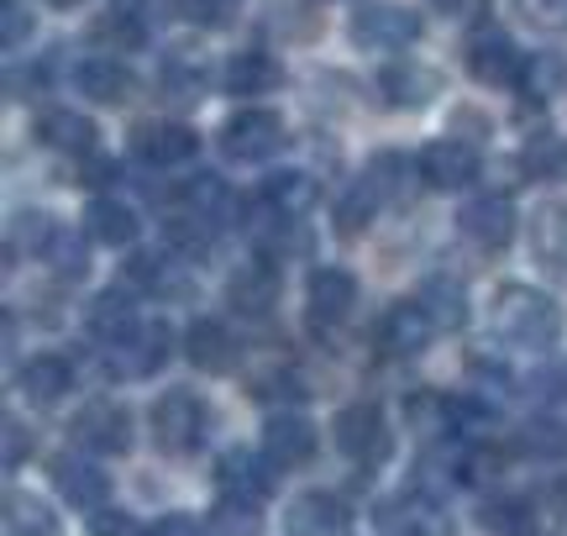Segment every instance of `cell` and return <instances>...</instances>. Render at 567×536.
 I'll use <instances>...</instances> for the list:
<instances>
[{
  "label": "cell",
  "mask_w": 567,
  "mask_h": 536,
  "mask_svg": "<svg viewBox=\"0 0 567 536\" xmlns=\"http://www.w3.org/2000/svg\"><path fill=\"white\" fill-rule=\"evenodd\" d=\"M494 327L520 348H551L563 337V306L530 285H505L494 295Z\"/></svg>",
  "instance_id": "cell-1"
},
{
  "label": "cell",
  "mask_w": 567,
  "mask_h": 536,
  "mask_svg": "<svg viewBox=\"0 0 567 536\" xmlns=\"http://www.w3.org/2000/svg\"><path fill=\"white\" fill-rule=\"evenodd\" d=\"M284 143H289V126L279 111H264V105H247L221 126V153L237 164H264Z\"/></svg>",
  "instance_id": "cell-2"
},
{
  "label": "cell",
  "mask_w": 567,
  "mask_h": 536,
  "mask_svg": "<svg viewBox=\"0 0 567 536\" xmlns=\"http://www.w3.org/2000/svg\"><path fill=\"white\" fill-rule=\"evenodd\" d=\"M421 38V17L410 6H394V0H368L352 11V42L358 48H379V53H400Z\"/></svg>",
  "instance_id": "cell-3"
},
{
  "label": "cell",
  "mask_w": 567,
  "mask_h": 536,
  "mask_svg": "<svg viewBox=\"0 0 567 536\" xmlns=\"http://www.w3.org/2000/svg\"><path fill=\"white\" fill-rule=\"evenodd\" d=\"M205 436V405L195 400L189 390H168L153 405V442H158V453H195Z\"/></svg>",
  "instance_id": "cell-4"
},
{
  "label": "cell",
  "mask_w": 567,
  "mask_h": 536,
  "mask_svg": "<svg viewBox=\"0 0 567 536\" xmlns=\"http://www.w3.org/2000/svg\"><path fill=\"white\" fill-rule=\"evenodd\" d=\"M337 447H342L352 463H384L389 447H394V436H389V421L384 411L373 405V400H358V405H347L337 415Z\"/></svg>",
  "instance_id": "cell-5"
},
{
  "label": "cell",
  "mask_w": 567,
  "mask_h": 536,
  "mask_svg": "<svg viewBox=\"0 0 567 536\" xmlns=\"http://www.w3.org/2000/svg\"><path fill=\"white\" fill-rule=\"evenodd\" d=\"M379 526L389 536H457V520L446 516L442 499H431L425 489H405L379 505Z\"/></svg>",
  "instance_id": "cell-6"
},
{
  "label": "cell",
  "mask_w": 567,
  "mask_h": 536,
  "mask_svg": "<svg viewBox=\"0 0 567 536\" xmlns=\"http://www.w3.org/2000/svg\"><path fill=\"white\" fill-rule=\"evenodd\" d=\"M467 69H473V80L478 84H515L526 74V53L509 42V32L499 27H478L473 38H467Z\"/></svg>",
  "instance_id": "cell-7"
},
{
  "label": "cell",
  "mask_w": 567,
  "mask_h": 536,
  "mask_svg": "<svg viewBox=\"0 0 567 536\" xmlns=\"http://www.w3.org/2000/svg\"><path fill=\"white\" fill-rule=\"evenodd\" d=\"M457 231H463L473 248L505 252V248H509V237H515V210H509V200H499V195L467 200V206L457 210Z\"/></svg>",
  "instance_id": "cell-8"
},
{
  "label": "cell",
  "mask_w": 567,
  "mask_h": 536,
  "mask_svg": "<svg viewBox=\"0 0 567 536\" xmlns=\"http://www.w3.org/2000/svg\"><path fill=\"white\" fill-rule=\"evenodd\" d=\"M305 306H310V321L316 327H337L352 316L358 306V279L347 268H316L310 285H305Z\"/></svg>",
  "instance_id": "cell-9"
},
{
  "label": "cell",
  "mask_w": 567,
  "mask_h": 536,
  "mask_svg": "<svg viewBox=\"0 0 567 536\" xmlns=\"http://www.w3.org/2000/svg\"><path fill=\"white\" fill-rule=\"evenodd\" d=\"M74 432H80L84 447L116 457L132 447V415H126L116 400H90V405L74 415Z\"/></svg>",
  "instance_id": "cell-10"
},
{
  "label": "cell",
  "mask_w": 567,
  "mask_h": 536,
  "mask_svg": "<svg viewBox=\"0 0 567 536\" xmlns=\"http://www.w3.org/2000/svg\"><path fill=\"white\" fill-rule=\"evenodd\" d=\"M421 179L431 189H463L478 179V153L473 143H457V137H446V143H425L421 147Z\"/></svg>",
  "instance_id": "cell-11"
},
{
  "label": "cell",
  "mask_w": 567,
  "mask_h": 536,
  "mask_svg": "<svg viewBox=\"0 0 567 536\" xmlns=\"http://www.w3.org/2000/svg\"><path fill=\"white\" fill-rule=\"evenodd\" d=\"M84 321H90V337H95L105 352H116V348H126V342H137L142 327H147V321L137 316V306L126 300L122 289H105L101 300L90 306V316H84Z\"/></svg>",
  "instance_id": "cell-12"
},
{
  "label": "cell",
  "mask_w": 567,
  "mask_h": 536,
  "mask_svg": "<svg viewBox=\"0 0 567 536\" xmlns=\"http://www.w3.org/2000/svg\"><path fill=\"white\" fill-rule=\"evenodd\" d=\"M431 331H436V321H431V310H425L421 300H394V306L384 310V321H379V342H384L389 352L410 358V352H425Z\"/></svg>",
  "instance_id": "cell-13"
},
{
  "label": "cell",
  "mask_w": 567,
  "mask_h": 536,
  "mask_svg": "<svg viewBox=\"0 0 567 536\" xmlns=\"http://www.w3.org/2000/svg\"><path fill=\"white\" fill-rule=\"evenodd\" d=\"M264 457L274 468H300L316 457V426L305 415H274L264 426Z\"/></svg>",
  "instance_id": "cell-14"
},
{
  "label": "cell",
  "mask_w": 567,
  "mask_h": 536,
  "mask_svg": "<svg viewBox=\"0 0 567 536\" xmlns=\"http://www.w3.org/2000/svg\"><path fill=\"white\" fill-rule=\"evenodd\" d=\"M53 484H59V495L69 505H80V511H101L105 499H111V474H101L95 463H84V457L63 453L53 463Z\"/></svg>",
  "instance_id": "cell-15"
},
{
  "label": "cell",
  "mask_w": 567,
  "mask_h": 536,
  "mask_svg": "<svg viewBox=\"0 0 567 536\" xmlns=\"http://www.w3.org/2000/svg\"><path fill=\"white\" fill-rule=\"evenodd\" d=\"M17 390L27 394L32 405H59L63 394L74 390V369H69V358H59V352H38V358L21 363Z\"/></svg>",
  "instance_id": "cell-16"
},
{
  "label": "cell",
  "mask_w": 567,
  "mask_h": 536,
  "mask_svg": "<svg viewBox=\"0 0 567 536\" xmlns=\"http://www.w3.org/2000/svg\"><path fill=\"white\" fill-rule=\"evenodd\" d=\"M274 463L268 457H252V453H226L216 463V484H221V495H237V499H252V505H264L274 495V474H268Z\"/></svg>",
  "instance_id": "cell-17"
},
{
  "label": "cell",
  "mask_w": 567,
  "mask_h": 536,
  "mask_svg": "<svg viewBox=\"0 0 567 536\" xmlns=\"http://www.w3.org/2000/svg\"><path fill=\"white\" fill-rule=\"evenodd\" d=\"M137 153L147 164L174 168V164H189V158L200 153V137L179 122H142L137 126Z\"/></svg>",
  "instance_id": "cell-18"
},
{
  "label": "cell",
  "mask_w": 567,
  "mask_h": 536,
  "mask_svg": "<svg viewBox=\"0 0 567 536\" xmlns=\"http://www.w3.org/2000/svg\"><path fill=\"white\" fill-rule=\"evenodd\" d=\"M74 84H80V95H90V101H101V105H122V101H132V90H137L132 69H126L122 59H105V53L84 59L80 69H74Z\"/></svg>",
  "instance_id": "cell-19"
},
{
  "label": "cell",
  "mask_w": 567,
  "mask_h": 536,
  "mask_svg": "<svg viewBox=\"0 0 567 536\" xmlns=\"http://www.w3.org/2000/svg\"><path fill=\"white\" fill-rule=\"evenodd\" d=\"M379 90L389 95V105L421 111V105H431V95H442V74L425 69V63H389L379 74Z\"/></svg>",
  "instance_id": "cell-20"
},
{
  "label": "cell",
  "mask_w": 567,
  "mask_h": 536,
  "mask_svg": "<svg viewBox=\"0 0 567 536\" xmlns=\"http://www.w3.org/2000/svg\"><path fill=\"white\" fill-rule=\"evenodd\" d=\"M184 358L205 373H231L237 369V342H231V331L221 321H195V327L184 331Z\"/></svg>",
  "instance_id": "cell-21"
},
{
  "label": "cell",
  "mask_w": 567,
  "mask_h": 536,
  "mask_svg": "<svg viewBox=\"0 0 567 536\" xmlns=\"http://www.w3.org/2000/svg\"><path fill=\"white\" fill-rule=\"evenodd\" d=\"M226 300H231V310H243V316H268V306L279 300V268L268 264V258L237 268L231 285H226Z\"/></svg>",
  "instance_id": "cell-22"
},
{
  "label": "cell",
  "mask_w": 567,
  "mask_h": 536,
  "mask_svg": "<svg viewBox=\"0 0 567 536\" xmlns=\"http://www.w3.org/2000/svg\"><path fill=\"white\" fill-rule=\"evenodd\" d=\"M289 536H342L347 526V511L337 495H326V489H310L289 505V516H284Z\"/></svg>",
  "instance_id": "cell-23"
},
{
  "label": "cell",
  "mask_w": 567,
  "mask_h": 536,
  "mask_svg": "<svg viewBox=\"0 0 567 536\" xmlns=\"http://www.w3.org/2000/svg\"><path fill=\"white\" fill-rule=\"evenodd\" d=\"M226 95H268V90H279L284 84V69L274 53H258V48H247L237 59L226 63Z\"/></svg>",
  "instance_id": "cell-24"
},
{
  "label": "cell",
  "mask_w": 567,
  "mask_h": 536,
  "mask_svg": "<svg viewBox=\"0 0 567 536\" xmlns=\"http://www.w3.org/2000/svg\"><path fill=\"white\" fill-rule=\"evenodd\" d=\"M84 231L95 243H105V248H126V243H137V216H132V206L101 195V200H90V210H84Z\"/></svg>",
  "instance_id": "cell-25"
},
{
  "label": "cell",
  "mask_w": 567,
  "mask_h": 536,
  "mask_svg": "<svg viewBox=\"0 0 567 536\" xmlns=\"http://www.w3.org/2000/svg\"><path fill=\"white\" fill-rule=\"evenodd\" d=\"M38 137L48 147H59V153H95V122L80 116V111H48L38 122Z\"/></svg>",
  "instance_id": "cell-26"
},
{
  "label": "cell",
  "mask_w": 567,
  "mask_h": 536,
  "mask_svg": "<svg viewBox=\"0 0 567 536\" xmlns=\"http://www.w3.org/2000/svg\"><path fill=\"white\" fill-rule=\"evenodd\" d=\"M168 327L163 321H153V327H142V337L137 342H126V348H116L111 352V369H126V373H153V369H163L168 363Z\"/></svg>",
  "instance_id": "cell-27"
},
{
  "label": "cell",
  "mask_w": 567,
  "mask_h": 536,
  "mask_svg": "<svg viewBox=\"0 0 567 536\" xmlns=\"http://www.w3.org/2000/svg\"><path fill=\"white\" fill-rule=\"evenodd\" d=\"M316 195H321V185H316L310 174H300V168L268 174V185H264V200H268V206L284 210V216H295V221H300L305 210L316 206Z\"/></svg>",
  "instance_id": "cell-28"
},
{
  "label": "cell",
  "mask_w": 567,
  "mask_h": 536,
  "mask_svg": "<svg viewBox=\"0 0 567 536\" xmlns=\"http://www.w3.org/2000/svg\"><path fill=\"white\" fill-rule=\"evenodd\" d=\"M6 532L11 536H59V516H53L48 499L27 495V489H11V495H6Z\"/></svg>",
  "instance_id": "cell-29"
},
{
  "label": "cell",
  "mask_w": 567,
  "mask_h": 536,
  "mask_svg": "<svg viewBox=\"0 0 567 536\" xmlns=\"http://www.w3.org/2000/svg\"><path fill=\"white\" fill-rule=\"evenodd\" d=\"M42 258L53 264V274H59V279H84V274H90V248H84V237L74 227H53V231H48Z\"/></svg>",
  "instance_id": "cell-30"
},
{
  "label": "cell",
  "mask_w": 567,
  "mask_h": 536,
  "mask_svg": "<svg viewBox=\"0 0 567 536\" xmlns=\"http://www.w3.org/2000/svg\"><path fill=\"white\" fill-rule=\"evenodd\" d=\"M163 237H168V248L184 252V258H205V252H210V221L195 216V210L168 216V221H163Z\"/></svg>",
  "instance_id": "cell-31"
},
{
  "label": "cell",
  "mask_w": 567,
  "mask_h": 536,
  "mask_svg": "<svg viewBox=\"0 0 567 536\" xmlns=\"http://www.w3.org/2000/svg\"><path fill=\"white\" fill-rule=\"evenodd\" d=\"M184 200H189V206H195V216H205L210 227L231 216V189H226L216 174H200V179H189V185H184Z\"/></svg>",
  "instance_id": "cell-32"
},
{
  "label": "cell",
  "mask_w": 567,
  "mask_h": 536,
  "mask_svg": "<svg viewBox=\"0 0 567 536\" xmlns=\"http://www.w3.org/2000/svg\"><path fill=\"white\" fill-rule=\"evenodd\" d=\"M264 505H252V499H237V495H221V505H216V516H210V526L221 536H258L264 532V516H258Z\"/></svg>",
  "instance_id": "cell-33"
},
{
  "label": "cell",
  "mask_w": 567,
  "mask_h": 536,
  "mask_svg": "<svg viewBox=\"0 0 567 536\" xmlns=\"http://www.w3.org/2000/svg\"><path fill=\"white\" fill-rule=\"evenodd\" d=\"M421 306L431 310V321H436V327H463L467 321V300H463V289L457 285H446V279H431V285H425V295H421Z\"/></svg>",
  "instance_id": "cell-34"
},
{
  "label": "cell",
  "mask_w": 567,
  "mask_h": 536,
  "mask_svg": "<svg viewBox=\"0 0 567 536\" xmlns=\"http://www.w3.org/2000/svg\"><path fill=\"white\" fill-rule=\"evenodd\" d=\"M536 252L551 258L557 268H567V206H547L536 221Z\"/></svg>",
  "instance_id": "cell-35"
},
{
  "label": "cell",
  "mask_w": 567,
  "mask_h": 536,
  "mask_svg": "<svg viewBox=\"0 0 567 536\" xmlns=\"http://www.w3.org/2000/svg\"><path fill=\"white\" fill-rule=\"evenodd\" d=\"M373 210H379V189L363 179V185H358V189H352V195L342 200V206H337V227H342L347 237H358V231L373 221Z\"/></svg>",
  "instance_id": "cell-36"
},
{
  "label": "cell",
  "mask_w": 567,
  "mask_h": 536,
  "mask_svg": "<svg viewBox=\"0 0 567 536\" xmlns=\"http://www.w3.org/2000/svg\"><path fill=\"white\" fill-rule=\"evenodd\" d=\"M126 274H132V285L158 289V295H179V289H184V279H174V274H168V264H163V258H153V252H137V258L126 264Z\"/></svg>",
  "instance_id": "cell-37"
},
{
  "label": "cell",
  "mask_w": 567,
  "mask_h": 536,
  "mask_svg": "<svg viewBox=\"0 0 567 536\" xmlns=\"http://www.w3.org/2000/svg\"><path fill=\"white\" fill-rule=\"evenodd\" d=\"M526 168L530 174H563L567 168V143L563 137H530V147H526Z\"/></svg>",
  "instance_id": "cell-38"
},
{
  "label": "cell",
  "mask_w": 567,
  "mask_h": 536,
  "mask_svg": "<svg viewBox=\"0 0 567 536\" xmlns=\"http://www.w3.org/2000/svg\"><path fill=\"white\" fill-rule=\"evenodd\" d=\"M515 11L536 32H567V0H515Z\"/></svg>",
  "instance_id": "cell-39"
},
{
  "label": "cell",
  "mask_w": 567,
  "mask_h": 536,
  "mask_svg": "<svg viewBox=\"0 0 567 536\" xmlns=\"http://www.w3.org/2000/svg\"><path fill=\"white\" fill-rule=\"evenodd\" d=\"M174 6H179L195 27H226V21L243 11V0H174Z\"/></svg>",
  "instance_id": "cell-40"
},
{
  "label": "cell",
  "mask_w": 567,
  "mask_h": 536,
  "mask_svg": "<svg viewBox=\"0 0 567 536\" xmlns=\"http://www.w3.org/2000/svg\"><path fill=\"white\" fill-rule=\"evenodd\" d=\"M32 32V17H27V6L21 0H0V48L6 53H17L21 42Z\"/></svg>",
  "instance_id": "cell-41"
},
{
  "label": "cell",
  "mask_w": 567,
  "mask_h": 536,
  "mask_svg": "<svg viewBox=\"0 0 567 536\" xmlns=\"http://www.w3.org/2000/svg\"><path fill=\"white\" fill-rule=\"evenodd\" d=\"M90 536H147L137 526V516H126V511H111V505H101L95 516H90Z\"/></svg>",
  "instance_id": "cell-42"
},
{
  "label": "cell",
  "mask_w": 567,
  "mask_h": 536,
  "mask_svg": "<svg viewBox=\"0 0 567 536\" xmlns=\"http://www.w3.org/2000/svg\"><path fill=\"white\" fill-rule=\"evenodd\" d=\"M122 174V164L116 158H95V153H80V185H90V189H105L111 179Z\"/></svg>",
  "instance_id": "cell-43"
},
{
  "label": "cell",
  "mask_w": 567,
  "mask_h": 536,
  "mask_svg": "<svg viewBox=\"0 0 567 536\" xmlns=\"http://www.w3.org/2000/svg\"><path fill=\"white\" fill-rule=\"evenodd\" d=\"M111 11L126 21H137V27H153L163 17V0H111Z\"/></svg>",
  "instance_id": "cell-44"
},
{
  "label": "cell",
  "mask_w": 567,
  "mask_h": 536,
  "mask_svg": "<svg viewBox=\"0 0 567 536\" xmlns=\"http://www.w3.org/2000/svg\"><path fill=\"white\" fill-rule=\"evenodd\" d=\"M484 526L515 532V526H526V505H520V499H505V505H488V511H484Z\"/></svg>",
  "instance_id": "cell-45"
},
{
  "label": "cell",
  "mask_w": 567,
  "mask_h": 536,
  "mask_svg": "<svg viewBox=\"0 0 567 536\" xmlns=\"http://www.w3.org/2000/svg\"><path fill=\"white\" fill-rule=\"evenodd\" d=\"M21 457H27V426L17 415H6V468H17Z\"/></svg>",
  "instance_id": "cell-46"
},
{
  "label": "cell",
  "mask_w": 567,
  "mask_h": 536,
  "mask_svg": "<svg viewBox=\"0 0 567 536\" xmlns=\"http://www.w3.org/2000/svg\"><path fill=\"white\" fill-rule=\"evenodd\" d=\"M147 536H200V520L195 516H163Z\"/></svg>",
  "instance_id": "cell-47"
},
{
  "label": "cell",
  "mask_w": 567,
  "mask_h": 536,
  "mask_svg": "<svg viewBox=\"0 0 567 536\" xmlns=\"http://www.w3.org/2000/svg\"><path fill=\"white\" fill-rule=\"evenodd\" d=\"M436 11H446V17H478L484 11V0H431Z\"/></svg>",
  "instance_id": "cell-48"
},
{
  "label": "cell",
  "mask_w": 567,
  "mask_h": 536,
  "mask_svg": "<svg viewBox=\"0 0 567 536\" xmlns=\"http://www.w3.org/2000/svg\"><path fill=\"white\" fill-rule=\"evenodd\" d=\"M557 499H563V505H567V474L557 478Z\"/></svg>",
  "instance_id": "cell-49"
},
{
  "label": "cell",
  "mask_w": 567,
  "mask_h": 536,
  "mask_svg": "<svg viewBox=\"0 0 567 536\" xmlns=\"http://www.w3.org/2000/svg\"><path fill=\"white\" fill-rule=\"evenodd\" d=\"M42 6H59V11H63V6H80V0H42Z\"/></svg>",
  "instance_id": "cell-50"
}]
</instances>
